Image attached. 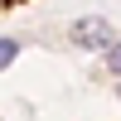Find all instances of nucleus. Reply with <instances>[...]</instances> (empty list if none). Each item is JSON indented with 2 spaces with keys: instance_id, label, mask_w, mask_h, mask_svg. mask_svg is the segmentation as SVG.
<instances>
[{
  "instance_id": "nucleus-2",
  "label": "nucleus",
  "mask_w": 121,
  "mask_h": 121,
  "mask_svg": "<svg viewBox=\"0 0 121 121\" xmlns=\"http://www.w3.org/2000/svg\"><path fill=\"white\" fill-rule=\"evenodd\" d=\"M10 53H15V44H0V63H5V58H10Z\"/></svg>"
},
{
  "instance_id": "nucleus-3",
  "label": "nucleus",
  "mask_w": 121,
  "mask_h": 121,
  "mask_svg": "<svg viewBox=\"0 0 121 121\" xmlns=\"http://www.w3.org/2000/svg\"><path fill=\"white\" fill-rule=\"evenodd\" d=\"M112 68H116V73H121V48H112Z\"/></svg>"
},
{
  "instance_id": "nucleus-1",
  "label": "nucleus",
  "mask_w": 121,
  "mask_h": 121,
  "mask_svg": "<svg viewBox=\"0 0 121 121\" xmlns=\"http://www.w3.org/2000/svg\"><path fill=\"white\" fill-rule=\"evenodd\" d=\"M15 5H24V0H0V15H5V10H15Z\"/></svg>"
}]
</instances>
